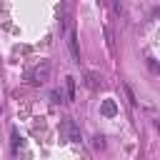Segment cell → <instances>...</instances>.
I'll list each match as a JSON object with an SVG mask.
<instances>
[{
	"label": "cell",
	"mask_w": 160,
	"mask_h": 160,
	"mask_svg": "<svg viewBox=\"0 0 160 160\" xmlns=\"http://www.w3.org/2000/svg\"><path fill=\"white\" fill-rule=\"evenodd\" d=\"M48 75H50V62H48V60H42L40 65H35V68L28 72V80H30L32 85H40V82H45V80H48Z\"/></svg>",
	"instance_id": "obj_1"
},
{
	"label": "cell",
	"mask_w": 160,
	"mask_h": 160,
	"mask_svg": "<svg viewBox=\"0 0 160 160\" xmlns=\"http://www.w3.org/2000/svg\"><path fill=\"white\" fill-rule=\"evenodd\" d=\"M100 112H102L105 118H115V115H118V102H115V100H102Z\"/></svg>",
	"instance_id": "obj_2"
},
{
	"label": "cell",
	"mask_w": 160,
	"mask_h": 160,
	"mask_svg": "<svg viewBox=\"0 0 160 160\" xmlns=\"http://www.w3.org/2000/svg\"><path fill=\"white\" fill-rule=\"evenodd\" d=\"M70 50H72V58L80 62V52H78V42H75V35L70 32Z\"/></svg>",
	"instance_id": "obj_3"
},
{
	"label": "cell",
	"mask_w": 160,
	"mask_h": 160,
	"mask_svg": "<svg viewBox=\"0 0 160 160\" xmlns=\"http://www.w3.org/2000/svg\"><path fill=\"white\" fill-rule=\"evenodd\" d=\"M68 95H70V100L75 98V80L72 78H68Z\"/></svg>",
	"instance_id": "obj_4"
},
{
	"label": "cell",
	"mask_w": 160,
	"mask_h": 160,
	"mask_svg": "<svg viewBox=\"0 0 160 160\" xmlns=\"http://www.w3.org/2000/svg\"><path fill=\"white\" fill-rule=\"evenodd\" d=\"M18 145H20V135H18V130H12V148H15V152H18Z\"/></svg>",
	"instance_id": "obj_5"
}]
</instances>
